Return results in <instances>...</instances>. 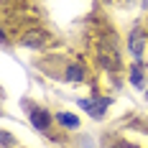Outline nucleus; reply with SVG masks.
<instances>
[{"mask_svg": "<svg viewBox=\"0 0 148 148\" xmlns=\"http://www.w3.org/2000/svg\"><path fill=\"white\" fill-rule=\"evenodd\" d=\"M100 61H102L105 69H110V72H115L120 66V54L115 51V46L110 44V41H105V44L100 46Z\"/></svg>", "mask_w": 148, "mask_h": 148, "instance_id": "obj_1", "label": "nucleus"}, {"mask_svg": "<svg viewBox=\"0 0 148 148\" xmlns=\"http://www.w3.org/2000/svg\"><path fill=\"white\" fill-rule=\"evenodd\" d=\"M107 102H110V100H79V107L87 110L92 118H100L105 110H107Z\"/></svg>", "mask_w": 148, "mask_h": 148, "instance_id": "obj_2", "label": "nucleus"}, {"mask_svg": "<svg viewBox=\"0 0 148 148\" xmlns=\"http://www.w3.org/2000/svg\"><path fill=\"white\" fill-rule=\"evenodd\" d=\"M44 41H46V33H41V31H31L23 36V46H28V49H38V46H44Z\"/></svg>", "mask_w": 148, "mask_h": 148, "instance_id": "obj_3", "label": "nucleus"}, {"mask_svg": "<svg viewBox=\"0 0 148 148\" xmlns=\"http://www.w3.org/2000/svg\"><path fill=\"white\" fill-rule=\"evenodd\" d=\"M49 120L51 118H49L46 110H33V112H31V123H33L38 130H46V128H49Z\"/></svg>", "mask_w": 148, "mask_h": 148, "instance_id": "obj_4", "label": "nucleus"}, {"mask_svg": "<svg viewBox=\"0 0 148 148\" xmlns=\"http://www.w3.org/2000/svg\"><path fill=\"white\" fill-rule=\"evenodd\" d=\"M130 54H133L135 59H138V56H140V51H143V33H140V31H133V33H130Z\"/></svg>", "mask_w": 148, "mask_h": 148, "instance_id": "obj_5", "label": "nucleus"}, {"mask_svg": "<svg viewBox=\"0 0 148 148\" xmlns=\"http://www.w3.org/2000/svg\"><path fill=\"white\" fill-rule=\"evenodd\" d=\"M59 123L64 128H77V125H79V118H74L69 112H59Z\"/></svg>", "mask_w": 148, "mask_h": 148, "instance_id": "obj_6", "label": "nucleus"}, {"mask_svg": "<svg viewBox=\"0 0 148 148\" xmlns=\"http://www.w3.org/2000/svg\"><path fill=\"white\" fill-rule=\"evenodd\" d=\"M66 82H82V69H79V66H77V64H72V66H69V69H66Z\"/></svg>", "mask_w": 148, "mask_h": 148, "instance_id": "obj_7", "label": "nucleus"}, {"mask_svg": "<svg viewBox=\"0 0 148 148\" xmlns=\"http://www.w3.org/2000/svg\"><path fill=\"white\" fill-rule=\"evenodd\" d=\"M130 82H133L135 87H143V72H140V66H138V64H135L133 72H130Z\"/></svg>", "mask_w": 148, "mask_h": 148, "instance_id": "obj_8", "label": "nucleus"}, {"mask_svg": "<svg viewBox=\"0 0 148 148\" xmlns=\"http://www.w3.org/2000/svg\"><path fill=\"white\" fill-rule=\"evenodd\" d=\"M10 140H13V138H10V133H3V146L8 148V146H10Z\"/></svg>", "mask_w": 148, "mask_h": 148, "instance_id": "obj_9", "label": "nucleus"}]
</instances>
